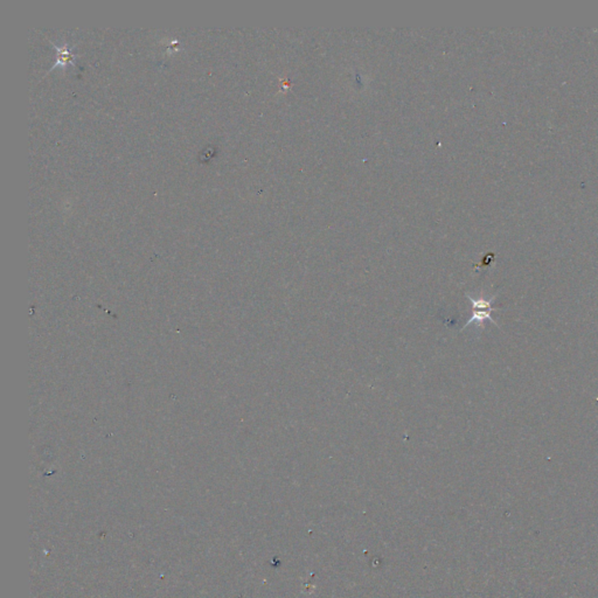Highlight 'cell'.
Listing matches in <instances>:
<instances>
[{"label": "cell", "instance_id": "1", "mask_svg": "<svg viewBox=\"0 0 598 598\" xmlns=\"http://www.w3.org/2000/svg\"><path fill=\"white\" fill-rule=\"evenodd\" d=\"M466 297H468L470 302H471L472 314H471V317H470V319L466 321V324L463 326V328H466L469 325H471V324L482 325L485 320H490L491 323L496 325V326H498L496 320L492 318L493 311L500 310V307L493 306V300L497 298V295L492 296L490 299L473 298V297L471 295H469V293H466Z\"/></svg>", "mask_w": 598, "mask_h": 598}, {"label": "cell", "instance_id": "2", "mask_svg": "<svg viewBox=\"0 0 598 598\" xmlns=\"http://www.w3.org/2000/svg\"><path fill=\"white\" fill-rule=\"evenodd\" d=\"M56 48H57L58 53H60V54H58V58H57V61H56V64H62V67H64L65 64L72 61V57H74V55H72L70 53V51H69V49H68L67 47L62 48V49H60V48H58V47H56Z\"/></svg>", "mask_w": 598, "mask_h": 598}]
</instances>
